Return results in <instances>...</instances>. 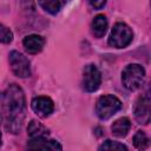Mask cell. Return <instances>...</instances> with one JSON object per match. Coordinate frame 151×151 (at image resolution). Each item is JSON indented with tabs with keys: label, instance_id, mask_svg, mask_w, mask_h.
Returning <instances> with one entry per match:
<instances>
[{
	"label": "cell",
	"instance_id": "e0dca14e",
	"mask_svg": "<svg viewBox=\"0 0 151 151\" xmlns=\"http://www.w3.org/2000/svg\"><path fill=\"white\" fill-rule=\"evenodd\" d=\"M13 39V34L9 28L0 24V44H9Z\"/></svg>",
	"mask_w": 151,
	"mask_h": 151
},
{
	"label": "cell",
	"instance_id": "52a82bcc",
	"mask_svg": "<svg viewBox=\"0 0 151 151\" xmlns=\"http://www.w3.org/2000/svg\"><path fill=\"white\" fill-rule=\"evenodd\" d=\"M150 97L147 94L138 98L134 105V117L139 124H149L150 122Z\"/></svg>",
	"mask_w": 151,
	"mask_h": 151
},
{
	"label": "cell",
	"instance_id": "7c38bea8",
	"mask_svg": "<svg viewBox=\"0 0 151 151\" xmlns=\"http://www.w3.org/2000/svg\"><path fill=\"white\" fill-rule=\"evenodd\" d=\"M91 28H92V34L96 37V38H101L105 32H106V28H107V19L104 14H98L92 24H91Z\"/></svg>",
	"mask_w": 151,
	"mask_h": 151
},
{
	"label": "cell",
	"instance_id": "6da1fadb",
	"mask_svg": "<svg viewBox=\"0 0 151 151\" xmlns=\"http://www.w3.org/2000/svg\"><path fill=\"white\" fill-rule=\"evenodd\" d=\"M4 124L11 133H18L21 130L26 116V99L21 87L11 84L0 94Z\"/></svg>",
	"mask_w": 151,
	"mask_h": 151
},
{
	"label": "cell",
	"instance_id": "ba28073f",
	"mask_svg": "<svg viewBox=\"0 0 151 151\" xmlns=\"http://www.w3.org/2000/svg\"><path fill=\"white\" fill-rule=\"evenodd\" d=\"M31 106H32V110L41 118L48 117L54 110V104H53L52 99L48 97H44V96L35 97L32 100Z\"/></svg>",
	"mask_w": 151,
	"mask_h": 151
},
{
	"label": "cell",
	"instance_id": "3957f363",
	"mask_svg": "<svg viewBox=\"0 0 151 151\" xmlns=\"http://www.w3.org/2000/svg\"><path fill=\"white\" fill-rule=\"evenodd\" d=\"M145 77V71L139 64H130L122 72V81L125 88L134 91L140 87Z\"/></svg>",
	"mask_w": 151,
	"mask_h": 151
},
{
	"label": "cell",
	"instance_id": "d6986e66",
	"mask_svg": "<svg viewBox=\"0 0 151 151\" xmlns=\"http://www.w3.org/2000/svg\"><path fill=\"white\" fill-rule=\"evenodd\" d=\"M0 145H1V132H0Z\"/></svg>",
	"mask_w": 151,
	"mask_h": 151
},
{
	"label": "cell",
	"instance_id": "ac0fdd59",
	"mask_svg": "<svg viewBox=\"0 0 151 151\" xmlns=\"http://www.w3.org/2000/svg\"><path fill=\"white\" fill-rule=\"evenodd\" d=\"M106 1H107V0H88L90 5H91L93 8H96V9H99V8L104 7L105 4H106Z\"/></svg>",
	"mask_w": 151,
	"mask_h": 151
},
{
	"label": "cell",
	"instance_id": "8992f818",
	"mask_svg": "<svg viewBox=\"0 0 151 151\" xmlns=\"http://www.w3.org/2000/svg\"><path fill=\"white\" fill-rule=\"evenodd\" d=\"M101 83V76L98 67L93 64H88L83 71V88L86 92H94L99 88Z\"/></svg>",
	"mask_w": 151,
	"mask_h": 151
},
{
	"label": "cell",
	"instance_id": "277c9868",
	"mask_svg": "<svg viewBox=\"0 0 151 151\" xmlns=\"http://www.w3.org/2000/svg\"><path fill=\"white\" fill-rule=\"evenodd\" d=\"M132 39H133L132 29L124 22H117L111 31L109 38V45L111 47L123 48L130 45Z\"/></svg>",
	"mask_w": 151,
	"mask_h": 151
},
{
	"label": "cell",
	"instance_id": "8fae6325",
	"mask_svg": "<svg viewBox=\"0 0 151 151\" xmlns=\"http://www.w3.org/2000/svg\"><path fill=\"white\" fill-rule=\"evenodd\" d=\"M130 127H131V122L129 118L126 117H123V118H119L117 119L112 126H111V130H112V133L116 136V137H125L127 134V132L130 131Z\"/></svg>",
	"mask_w": 151,
	"mask_h": 151
},
{
	"label": "cell",
	"instance_id": "9c48e42d",
	"mask_svg": "<svg viewBox=\"0 0 151 151\" xmlns=\"http://www.w3.org/2000/svg\"><path fill=\"white\" fill-rule=\"evenodd\" d=\"M28 149H41V150H61L63 146L53 139H47V137H38V138H31V140L27 144Z\"/></svg>",
	"mask_w": 151,
	"mask_h": 151
},
{
	"label": "cell",
	"instance_id": "5b68a950",
	"mask_svg": "<svg viewBox=\"0 0 151 151\" xmlns=\"http://www.w3.org/2000/svg\"><path fill=\"white\" fill-rule=\"evenodd\" d=\"M9 64L13 73L20 78H27L31 76V66L28 59L18 51L9 53Z\"/></svg>",
	"mask_w": 151,
	"mask_h": 151
},
{
	"label": "cell",
	"instance_id": "4fadbf2b",
	"mask_svg": "<svg viewBox=\"0 0 151 151\" xmlns=\"http://www.w3.org/2000/svg\"><path fill=\"white\" fill-rule=\"evenodd\" d=\"M27 133L31 138H38V137H47L48 136V130L39 122L32 120L28 124L27 127Z\"/></svg>",
	"mask_w": 151,
	"mask_h": 151
},
{
	"label": "cell",
	"instance_id": "2e32d148",
	"mask_svg": "<svg viewBox=\"0 0 151 151\" xmlns=\"http://www.w3.org/2000/svg\"><path fill=\"white\" fill-rule=\"evenodd\" d=\"M99 150H127V147L119 143V142H113V140H106L99 146Z\"/></svg>",
	"mask_w": 151,
	"mask_h": 151
},
{
	"label": "cell",
	"instance_id": "30bf717a",
	"mask_svg": "<svg viewBox=\"0 0 151 151\" xmlns=\"http://www.w3.org/2000/svg\"><path fill=\"white\" fill-rule=\"evenodd\" d=\"M22 44H24L25 50H26L29 54H37V53L41 52V50L44 48L45 39H44L41 35L31 34V35L25 37Z\"/></svg>",
	"mask_w": 151,
	"mask_h": 151
},
{
	"label": "cell",
	"instance_id": "7a4b0ae2",
	"mask_svg": "<svg viewBox=\"0 0 151 151\" xmlns=\"http://www.w3.org/2000/svg\"><path fill=\"white\" fill-rule=\"evenodd\" d=\"M122 109V101L112 94H104L99 97L96 104V113L101 120H106L116 114Z\"/></svg>",
	"mask_w": 151,
	"mask_h": 151
},
{
	"label": "cell",
	"instance_id": "5bb4252c",
	"mask_svg": "<svg viewBox=\"0 0 151 151\" xmlns=\"http://www.w3.org/2000/svg\"><path fill=\"white\" fill-rule=\"evenodd\" d=\"M39 5L50 14H57L60 11L61 1L60 0H38Z\"/></svg>",
	"mask_w": 151,
	"mask_h": 151
},
{
	"label": "cell",
	"instance_id": "9a60e30c",
	"mask_svg": "<svg viewBox=\"0 0 151 151\" xmlns=\"http://www.w3.org/2000/svg\"><path fill=\"white\" fill-rule=\"evenodd\" d=\"M133 145L139 150H144L149 146V138L144 131L136 132V134L133 136Z\"/></svg>",
	"mask_w": 151,
	"mask_h": 151
}]
</instances>
